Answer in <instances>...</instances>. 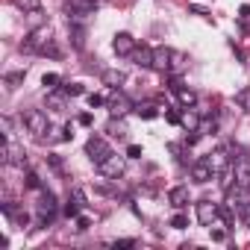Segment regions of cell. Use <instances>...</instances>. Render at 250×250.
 I'll return each mask as SVG.
<instances>
[{
	"mask_svg": "<svg viewBox=\"0 0 250 250\" xmlns=\"http://www.w3.org/2000/svg\"><path fill=\"white\" fill-rule=\"evenodd\" d=\"M24 124H27V130L36 139H44V133H50V121H47L44 109H27L24 112Z\"/></svg>",
	"mask_w": 250,
	"mask_h": 250,
	"instance_id": "1",
	"label": "cell"
},
{
	"mask_svg": "<svg viewBox=\"0 0 250 250\" xmlns=\"http://www.w3.org/2000/svg\"><path fill=\"white\" fill-rule=\"evenodd\" d=\"M0 159L6 165H15V168H27V150L21 145H15L12 139H3V147H0Z\"/></svg>",
	"mask_w": 250,
	"mask_h": 250,
	"instance_id": "2",
	"label": "cell"
},
{
	"mask_svg": "<svg viewBox=\"0 0 250 250\" xmlns=\"http://www.w3.org/2000/svg\"><path fill=\"white\" fill-rule=\"evenodd\" d=\"M94 9H97V0H68V21L80 24L88 15H94Z\"/></svg>",
	"mask_w": 250,
	"mask_h": 250,
	"instance_id": "3",
	"label": "cell"
},
{
	"mask_svg": "<svg viewBox=\"0 0 250 250\" xmlns=\"http://www.w3.org/2000/svg\"><path fill=\"white\" fill-rule=\"evenodd\" d=\"M53 215H56V197H53L50 191L42 188V197H39V203H36V224L44 227Z\"/></svg>",
	"mask_w": 250,
	"mask_h": 250,
	"instance_id": "4",
	"label": "cell"
},
{
	"mask_svg": "<svg viewBox=\"0 0 250 250\" xmlns=\"http://www.w3.org/2000/svg\"><path fill=\"white\" fill-rule=\"evenodd\" d=\"M124 165H127V162H124V156H115V153H109L100 165H94L97 171H100V177H106V180H118L121 174H124Z\"/></svg>",
	"mask_w": 250,
	"mask_h": 250,
	"instance_id": "5",
	"label": "cell"
},
{
	"mask_svg": "<svg viewBox=\"0 0 250 250\" xmlns=\"http://www.w3.org/2000/svg\"><path fill=\"white\" fill-rule=\"evenodd\" d=\"M106 106H109V112H112L115 118H124L130 109H136V106H133V100H130L127 94H124L121 88H115V91H112V97L106 100Z\"/></svg>",
	"mask_w": 250,
	"mask_h": 250,
	"instance_id": "6",
	"label": "cell"
},
{
	"mask_svg": "<svg viewBox=\"0 0 250 250\" xmlns=\"http://www.w3.org/2000/svg\"><path fill=\"white\" fill-rule=\"evenodd\" d=\"M85 153H88V159L94 162V165H100L109 153H112V147H109V142L106 139H97V136H91L88 142H85Z\"/></svg>",
	"mask_w": 250,
	"mask_h": 250,
	"instance_id": "7",
	"label": "cell"
},
{
	"mask_svg": "<svg viewBox=\"0 0 250 250\" xmlns=\"http://www.w3.org/2000/svg\"><path fill=\"white\" fill-rule=\"evenodd\" d=\"M136 47H139V44H136V39H133L130 33H118V36L112 39V50H115L118 56H133Z\"/></svg>",
	"mask_w": 250,
	"mask_h": 250,
	"instance_id": "8",
	"label": "cell"
},
{
	"mask_svg": "<svg viewBox=\"0 0 250 250\" xmlns=\"http://www.w3.org/2000/svg\"><path fill=\"white\" fill-rule=\"evenodd\" d=\"M206 162H209V168H212L215 174H224V171L232 165V156H229V150H212V153L206 156Z\"/></svg>",
	"mask_w": 250,
	"mask_h": 250,
	"instance_id": "9",
	"label": "cell"
},
{
	"mask_svg": "<svg viewBox=\"0 0 250 250\" xmlns=\"http://www.w3.org/2000/svg\"><path fill=\"white\" fill-rule=\"evenodd\" d=\"M218 218H221V215H218V206H215L212 200H200V203H197V221H200L203 227H212Z\"/></svg>",
	"mask_w": 250,
	"mask_h": 250,
	"instance_id": "10",
	"label": "cell"
},
{
	"mask_svg": "<svg viewBox=\"0 0 250 250\" xmlns=\"http://www.w3.org/2000/svg\"><path fill=\"white\" fill-rule=\"evenodd\" d=\"M232 177H235V186H241V188H250V162H247L244 156L232 162Z\"/></svg>",
	"mask_w": 250,
	"mask_h": 250,
	"instance_id": "11",
	"label": "cell"
},
{
	"mask_svg": "<svg viewBox=\"0 0 250 250\" xmlns=\"http://www.w3.org/2000/svg\"><path fill=\"white\" fill-rule=\"evenodd\" d=\"M153 71H171V47H153Z\"/></svg>",
	"mask_w": 250,
	"mask_h": 250,
	"instance_id": "12",
	"label": "cell"
},
{
	"mask_svg": "<svg viewBox=\"0 0 250 250\" xmlns=\"http://www.w3.org/2000/svg\"><path fill=\"white\" fill-rule=\"evenodd\" d=\"M212 177H215V171L209 168V162H206V159H203V162H191V180H194V183H200V186H203V183H209Z\"/></svg>",
	"mask_w": 250,
	"mask_h": 250,
	"instance_id": "13",
	"label": "cell"
},
{
	"mask_svg": "<svg viewBox=\"0 0 250 250\" xmlns=\"http://www.w3.org/2000/svg\"><path fill=\"white\" fill-rule=\"evenodd\" d=\"M133 62H136L139 68H153V47H147V44L136 47V50H133Z\"/></svg>",
	"mask_w": 250,
	"mask_h": 250,
	"instance_id": "14",
	"label": "cell"
},
{
	"mask_svg": "<svg viewBox=\"0 0 250 250\" xmlns=\"http://www.w3.org/2000/svg\"><path fill=\"white\" fill-rule=\"evenodd\" d=\"M168 203H171L174 209H183V206L188 203V186H174V188L168 191Z\"/></svg>",
	"mask_w": 250,
	"mask_h": 250,
	"instance_id": "15",
	"label": "cell"
},
{
	"mask_svg": "<svg viewBox=\"0 0 250 250\" xmlns=\"http://www.w3.org/2000/svg\"><path fill=\"white\" fill-rule=\"evenodd\" d=\"M100 80H103V85H109V88H121V83H124V71H118V68H106V71L100 74Z\"/></svg>",
	"mask_w": 250,
	"mask_h": 250,
	"instance_id": "16",
	"label": "cell"
},
{
	"mask_svg": "<svg viewBox=\"0 0 250 250\" xmlns=\"http://www.w3.org/2000/svg\"><path fill=\"white\" fill-rule=\"evenodd\" d=\"M186 65H188V56L180 53V50H171V71H168V74H180Z\"/></svg>",
	"mask_w": 250,
	"mask_h": 250,
	"instance_id": "17",
	"label": "cell"
},
{
	"mask_svg": "<svg viewBox=\"0 0 250 250\" xmlns=\"http://www.w3.org/2000/svg\"><path fill=\"white\" fill-rule=\"evenodd\" d=\"M65 97H68L65 91L59 94V91L53 88V91L47 94V109H53V112H62V109H65Z\"/></svg>",
	"mask_w": 250,
	"mask_h": 250,
	"instance_id": "18",
	"label": "cell"
},
{
	"mask_svg": "<svg viewBox=\"0 0 250 250\" xmlns=\"http://www.w3.org/2000/svg\"><path fill=\"white\" fill-rule=\"evenodd\" d=\"M112 136H118V139H127V127H124V121L121 118H115L112 115V121H109V127H106Z\"/></svg>",
	"mask_w": 250,
	"mask_h": 250,
	"instance_id": "19",
	"label": "cell"
},
{
	"mask_svg": "<svg viewBox=\"0 0 250 250\" xmlns=\"http://www.w3.org/2000/svg\"><path fill=\"white\" fill-rule=\"evenodd\" d=\"M177 97H180V103H183V106H194V103H197V94H194L191 88H186V85L177 91Z\"/></svg>",
	"mask_w": 250,
	"mask_h": 250,
	"instance_id": "20",
	"label": "cell"
},
{
	"mask_svg": "<svg viewBox=\"0 0 250 250\" xmlns=\"http://www.w3.org/2000/svg\"><path fill=\"white\" fill-rule=\"evenodd\" d=\"M136 112H139L142 118H147V121L159 115V109H156V103H139V106H136Z\"/></svg>",
	"mask_w": 250,
	"mask_h": 250,
	"instance_id": "21",
	"label": "cell"
},
{
	"mask_svg": "<svg viewBox=\"0 0 250 250\" xmlns=\"http://www.w3.org/2000/svg\"><path fill=\"white\" fill-rule=\"evenodd\" d=\"M183 124H186V127H188V133H191V130H197V127H200V115L188 109V112L183 115Z\"/></svg>",
	"mask_w": 250,
	"mask_h": 250,
	"instance_id": "22",
	"label": "cell"
},
{
	"mask_svg": "<svg viewBox=\"0 0 250 250\" xmlns=\"http://www.w3.org/2000/svg\"><path fill=\"white\" fill-rule=\"evenodd\" d=\"M15 6L24 12H39L42 9V0H15Z\"/></svg>",
	"mask_w": 250,
	"mask_h": 250,
	"instance_id": "23",
	"label": "cell"
},
{
	"mask_svg": "<svg viewBox=\"0 0 250 250\" xmlns=\"http://www.w3.org/2000/svg\"><path fill=\"white\" fill-rule=\"evenodd\" d=\"M59 83H62V77H59V74H44V77H42V85H44L47 91L59 88Z\"/></svg>",
	"mask_w": 250,
	"mask_h": 250,
	"instance_id": "24",
	"label": "cell"
},
{
	"mask_svg": "<svg viewBox=\"0 0 250 250\" xmlns=\"http://www.w3.org/2000/svg\"><path fill=\"white\" fill-rule=\"evenodd\" d=\"M27 188H33V191H42L44 186H42V177L36 174V171H27Z\"/></svg>",
	"mask_w": 250,
	"mask_h": 250,
	"instance_id": "25",
	"label": "cell"
},
{
	"mask_svg": "<svg viewBox=\"0 0 250 250\" xmlns=\"http://www.w3.org/2000/svg\"><path fill=\"white\" fill-rule=\"evenodd\" d=\"M235 103H238L241 109H247V112H250V88H241V91L235 94Z\"/></svg>",
	"mask_w": 250,
	"mask_h": 250,
	"instance_id": "26",
	"label": "cell"
},
{
	"mask_svg": "<svg viewBox=\"0 0 250 250\" xmlns=\"http://www.w3.org/2000/svg\"><path fill=\"white\" fill-rule=\"evenodd\" d=\"M18 83H24V71H12V74H6V85H9V88H15Z\"/></svg>",
	"mask_w": 250,
	"mask_h": 250,
	"instance_id": "27",
	"label": "cell"
},
{
	"mask_svg": "<svg viewBox=\"0 0 250 250\" xmlns=\"http://www.w3.org/2000/svg\"><path fill=\"white\" fill-rule=\"evenodd\" d=\"M62 91H65L68 97H80V94H83V85H80V83H68V85H62Z\"/></svg>",
	"mask_w": 250,
	"mask_h": 250,
	"instance_id": "28",
	"label": "cell"
},
{
	"mask_svg": "<svg viewBox=\"0 0 250 250\" xmlns=\"http://www.w3.org/2000/svg\"><path fill=\"white\" fill-rule=\"evenodd\" d=\"M171 227H174V229H186V227H188V218H186L183 212H177V215L171 218Z\"/></svg>",
	"mask_w": 250,
	"mask_h": 250,
	"instance_id": "29",
	"label": "cell"
},
{
	"mask_svg": "<svg viewBox=\"0 0 250 250\" xmlns=\"http://www.w3.org/2000/svg\"><path fill=\"white\" fill-rule=\"evenodd\" d=\"M0 130H3V136H6V139L12 136V118H9V115L0 118Z\"/></svg>",
	"mask_w": 250,
	"mask_h": 250,
	"instance_id": "30",
	"label": "cell"
},
{
	"mask_svg": "<svg viewBox=\"0 0 250 250\" xmlns=\"http://www.w3.org/2000/svg\"><path fill=\"white\" fill-rule=\"evenodd\" d=\"M65 215H68V218H77V215H80V200H74V203L68 200V203H65Z\"/></svg>",
	"mask_w": 250,
	"mask_h": 250,
	"instance_id": "31",
	"label": "cell"
},
{
	"mask_svg": "<svg viewBox=\"0 0 250 250\" xmlns=\"http://www.w3.org/2000/svg\"><path fill=\"white\" fill-rule=\"evenodd\" d=\"M30 15V30H39L42 27V9L39 12H27Z\"/></svg>",
	"mask_w": 250,
	"mask_h": 250,
	"instance_id": "32",
	"label": "cell"
},
{
	"mask_svg": "<svg viewBox=\"0 0 250 250\" xmlns=\"http://www.w3.org/2000/svg\"><path fill=\"white\" fill-rule=\"evenodd\" d=\"M165 118H168L171 124H183V115H180L177 109H168V106H165Z\"/></svg>",
	"mask_w": 250,
	"mask_h": 250,
	"instance_id": "33",
	"label": "cell"
},
{
	"mask_svg": "<svg viewBox=\"0 0 250 250\" xmlns=\"http://www.w3.org/2000/svg\"><path fill=\"white\" fill-rule=\"evenodd\" d=\"M88 227H91V218H85V215H77V229H80V232H85Z\"/></svg>",
	"mask_w": 250,
	"mask_h": 250,
	"instance_id": "34",
	"label": "cell"
},
{
	"mask_svg": "<svg viewBox=\"0 0 250 250\" xmlns=\"http://www.w3.org/2000/svg\"><path fill=\"white\" fill-rule=\"evenodd\" d=\"M127 159H142V147L139 145H130L127 147Z\"/></svg>",
	"mask_w": 250,
	"mask_h": 250,
	"instance_id": "35",
	"label": "cell"
},
{
	"mask_svg": "<svg viewBox=\"0 0 250 250\" xmlns=\"http://www.w3.org/2000/svg\"><path fill=\"white\" fill-rule=\"evenodd\" d=\"M88 106L94 109V106H103V97L100 94H88Z\"/></svg>",
	"mask_w": 250,
	"mask_h": 250,
	"instance_id": "36",
	"label": "cell"
},
{
	"mask_svg": "<svg viewBox=\"0 0 250 250\" xmlns=\"http://www.w3.org/2000/svg\"><path fill=\"white\" fill-rule=\"evenodd\" d=\"M112 244H115V247H133L136 241H133V238H118V241H112Z\"/></svg>",
	"mask_w": 250,
	"mask_h": 250,
	"instance_id": "37",
	"label": "cell"
},
{
	"mask_svg": "<svg viewBox=\"0 0 250 250\" xmlns=\"http://www.w3.org/2000/svg\"><path fill=\"white\" fill-rule=\"evenodd\" d=\"M47 162H50V165H53L56 171H65V168H62V159H59V156H47Z\"/></svg>",
	"mask_w": 250,
	"mask_h": 250,
	"instance_id": "38",
	"label": "cell"
},
{
	"mask_svg": "<svg viewBox=\"0 0 250 250\" xmlns=\"http://www.w3.org/2000/svg\"><path fill=\"white\" fill-rule=\"evenodd\" d=\"M224 238H227L224 229H212V241H224Z\"/></svg>",
	"mask_w": 250,
	"mask_h": 250,
	"instance_id": "39",
	"label": "cell"
},
{
	"mask_svg": "<svg viewBox=\"0 0 250 250\" xmlns=\"http://www.w3.org/2000/svg\"><path fill=\"white\" fill-rule=\"evenodd\" d=\"M238 18H241V21H250V6H241V9H238Z\"/></svg>",
	"mask_w": 250,
	"mask_h": 250,
	"instance_id": "40",
	"label": "cell"
},
{
	"mask_svg": "<svg viewBox=\"0 0 250 250\" xmlns=\"http://www.w3.org/2000/svg\"><path fill=\"white\" fill-rule=\"evenodd\" d=\"M80 124H83V127H88V124H91V115L85 112V115H80Z\"/></svg>",
	"mask_w": 250,
	"mask_h": 250,
	"instance_id": "41",
	"label": "cell"
},
{
	"mask_svg": "<svg viewBox=\"0 0 250 250\" xmlns=\"http://www.w3.org/2000/svg\"><path fill=\"white\" fill-rule=\"evenodd\" d=\"M244 221H247V224H250V212H247V218H244Z\"/></svg>",
	"mask_w": 250,
	"mask_h": 250,
	"instance_id": "42",
	"label": "cell"
}]
</instances>
